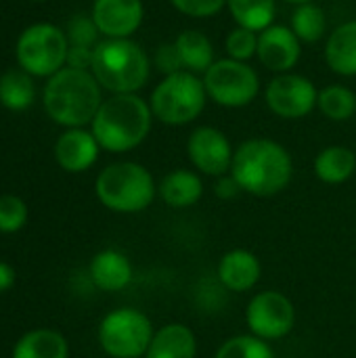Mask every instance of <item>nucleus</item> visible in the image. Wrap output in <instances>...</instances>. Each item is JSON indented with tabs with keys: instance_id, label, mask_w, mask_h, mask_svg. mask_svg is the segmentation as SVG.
Here are the masks:
<instances>
[{
	"instance_id": "nucleus-1",
	"label": "nucleus",
	"mask_w": 356,
	"mask_h": 358,
	"mask_svg": "<svg viewBox=\"0 0 356 358\" xmlns=\"http://www.w3.org/2000/svg\"><path fill=\"white\" fill-rule=\"evenodd\" d=\"M229 174L243 193L254 197H273L292 182L294 159L277 141L250 138L235 149Z\"/></svg>"
},
{
	"instance_id": "nucleus-2",
	"label": "nucleus",
	"mask_w": 356,
	"mask_h": 358,
	"mask_svg": "<svg viewBox=\"0 0 356 358\" xmlns=\"http://www.w3.org/2000/svg\"><path fill=\"white\" fill-rule=\"evenodd\" d=\"M101 90L90 69L63 67L44 86V111L63 128H84L105 101Z\"/></svg>"
},
{
	"instance_id": "nucleus-3",
	"label": "nucleus",
	"mask_w": 356,
	"mask_h": 358,
	"mask_svg": "<svg viewBox=\"0 0 356 358\" xmlns=\"http://www.w3.org/2000/svg\"><path fill=\"white\" fill-rule=\"evenodd\" d=\"M151 105L138 94H111L99 107L90 130L101 149L126 153L136 149L151 132Z\"/></svg>"
},
{
	"instance_id": "nucleus-4",
	"label": "nucleus",
	"mask_w": 356,
	"mask_h": 358,
	"mask_svg": "<svg viewBox=\"0 0 356 358\" xmlns=\"http://www.w3.org/2000/svg\"><path fill=\"white\" fill-rule=\"evenodd\" d=\"M90 71L111 94H136L149 80L151 61L132 38H105L92 50Z\"/></svg>"
},
{
	"instance_id": "nucleus-5",
	"label": "nucleus",
	"mask_w": 356,
	"mask_h": 358,
	"mask_svg": "<svg viewBox=\"0 0 356 358\" xmlns=\"http://www.w3.org/2000/svg\"><path fill=\"white\" fill-rule=\"evenodd\" d=\"M94 193L97 199L115 214H138L153 203L157 187L145 166L136 162H115L99 172Z\"/></svg>"
},
{
	"instance_id": "nucleus-6",
	"label": "nucleus",
	"mask_w": 356,
	"mask_h": 358,
	"mask_svg": "<svg viewBox=\"0 0 356 358\" xmlns=\"http://www.w3.org/2000/svg\"><path fill=\"white\" fill-rule=\"evenodd\" d=\"M208 101L204 80L187 69L164 76V80L153 88L149 105L153 117L168 126H185L195 122Z\"/></svg>"
},
{
	"instance_id": "nucleus-7",
	"label": "nucleus",
	"mask_w": 356,
	"mask_h": 358,
	"mask_svg": "<svg viewBox=\"0 0 356 358\" xmlns=\"http://www.w3.org/2000/svg\"><path fill=\"white\" fill-rule=\"evenodd\" d=\"M67 34L55 23H34L25 27L15 44L19 67L34 78H50L67 67Z\"/></svg>"
},
{
	"instance_id": "nucleus-8",
	"label": "nucleus",
	"mask_w": 356,
	"mask_h": 358,
	"mask_svg": "<svg viewBox=\"0 0 356 358\" xmlns=\"http://www.w3.org/2000/svg\"><path fill=\"white\" fill-rule=\"evenodd\" d=\"M99 344L111 358H141L155 336L151 319L136 308H118L99 323Z\"/></svg>"
},
{
	"instance_id": "nucleus-9",
	"label": "nucleus",
	"mask_w": 356,
	"mask_h": 358,
	"mask_svg": "<svg viewBox=\"0 0 356 358\" xmlns=\"http://www.w3.org/2000/svg\"><path fill=\"white\" fill-rule=\"evenodd\" d=\"M204 86L208 99L220 107L239 109L250 105L260 92V78L256 69L245 61L218 59L204 73Z\"/></svg>"
},
{
	"instance_id": "nucleus-10",
	"label": "nucleus",
	"mask_w": 356,
	"mask_h": 358,
	"mask_svg": "<svg viewBox=\"0 0 356 358\" xmlns=\"http://www.w3.org/2000/svg\"><path fill=\"white\" fill-rule=\"evenodd\" d=\"M245 323L250 334L264 342L281 340L296 325V308L281 292H260L248 304Z\"/></svg>"
},
{
	"instance_id": "nucleus-11",
	"label": "nucleus",
	"mask_w": 356,
	"mask_h": 358,
	"mask_svg": "<svg viewBox=\"0 0 356 358\" xmlns=\"http://www.w3.org/2000/svg\"><path fill=\"white\" fill-rule=\"evenodd\" d=\"M269 109L283 120L306 117L319 101V90L306 76L277 73L264 90Z\"/></svg>"
},
{
	"instance_id": "nucleus-12",
	"label": "nucleus",
	"mask_w": 356,
	"mask_h": 358,
	"mask_svg": "<svg viewBox=\"0 0 356 358\" xmlns=\"http://www.w3.org/2000/svg\"><path fill=\"white\" fill-rule=\"evenodd\" d=\"M187 155L197 172L220 178L231 172L235 151L222 130L214 126H199L187 138Z\"/></svg>"
},
{
	"instance_id": "nucleus-13",
	"label": "nucleus",
	"mask_w": 356,
	"mask_h": 358,
	"mask_svg": "<svg viewBox=\"0 0 356 358\" xmlns=\"http://www.w3.org/2000/svg\"><path fill=\"white\" fill-rule=\"evenodd\" d=\"M256 57L266 69L275 73H290L302 57V42L292 27L273 23L258 34Z\"/></svg>"
},
{
	"instance_id": "nucleus-14",
	"label": "nucleus",
	"mask_w": 356,
	"mask_h": 358,
	"mask_svg": "<svg viewBox=\"0 0 356 358\" xmlns=\"http://www.w3.org/2000/svg\"><path fill=\"white\" fill-rule=\"evenodd\" d=\"M105 38H130L145 19L143 0H94L90 13Z\"/></svg>"
},
{
	"instance_id": "nucleus-15",
	"label": "nucleus",
	"mask_w": 356,
	"mask_h": 358,
	"mask_svg": "<svg viewBox=\"0 0 356 358\" xmlns=\"http://www.w3.org/2000/svg\"><path fill=\"white\" fill-rule=\"evenodd\" d=\"M52 153L61 170L69 174H80L94 166L101 153V145L94 138L92 130L65 128V132L59 134Z\"/></svg>"
},
{
	"instance_id": "nucleus-16",
	"label": "nucleus",
	"mask_w": 356,
	"mask_h": 358,
	"mask_svg": "<svg viewBox=\"0 0 356 358\" xmlns=\"http://www.w3.org/2000/svg\"><path fill=\"white\" fill-rule=\"evenodd\" d=\"M262 266L250 250H231L218 262V279L229 292H250L260 281Z\"/></svg>"
},
{
	"instance_id": "nucleus-17",
	"label": "nucleus",
	"mask_w": 356,
	"mask_h": 358,
	"mask_svg": "<svg viewBox=\"0 0 356 358\" xmlns=\"http://www.w3.org/2000/svg\"><path fill=\"white\" fill-rule=\"evenodd\" d=\"M88 275L101 292H122L132 281V262L118 250H103L92 256Z\"/></svg>"
},
{
	"instance_id": "nucleus-18",
	"label": "nucleus",
	"mask_w": 356,
	"mask_h": 358,
	"mask_svg": "<svg viewBox=\"0 0 356 358\" xmlns=\"http://www.w3.org/2000/svg\"><path fill=\"white\" fill-rule=\"evenodd\" d=\"M157 193L164 199V203L170 208H176V210L191 208L204 195V180L197 172L178 168V170L168 172L162 178Z\"/></svg>"
},
{
	"instance_id": "nucleus-19",
	"label": "nucleus",
	"mask_w": 356,
	"mask_h": 358,
	"mask_svg": "<svg viewBox=\"0 0 356 358\" xmlns=\"http://www.w3.org/2000/svg\"><path fill=\"white\" fill-rule=\"evenodd\" d=\"M325 61L329 69L344 78L356 76V19L338 25L325 42Z\"/></svg>"
},
{
	"instance_id": "nucleus-20",
	"label": "nucleus",
	"mask_w": 356,
	"mask_h": 358,
	"mask_svg": "<svg viewBox=\"0 0 356 358\" xmlns=\"http://www.w3.org/2000/svg\"><path fill=\"white\" fill-rule=\"evenodd\" d=\"M195 334L183 323H170L155 331L145 358H195Z\"/></svg>"
},
{
	"instance_id": "nucleus-21",
	"label": "nucleus",
	"mask_w": 356,
	"mask_h": 358,
	"mask_svg": "<svg viewBox=\"0 0 356 358\" xmlns=\"http://www.w3.org/2000/svg\"><path fill=\"white\" fill-rule=\"evenodd\" d=\"M10 358H69V344L61 331L40 327L15 342Z\"/></svg>"
},
{
	"instance_id": "nucleus-22",
	"label": "nucleus",
	"mask_w": 356,
	"mask_h": 358,
	"mask_svg": "<svg viewBox=\"0 0 356 358\" xmlns=\"http://www.w3.org/2000/svg\"><path fill=\"white\" fill-rule=\"evenodd\" d=\"M315 176L325 185H342L356 172V153L344 145L325 147L315 157Z\"/></svg>"
},
{
	"instance_id": "nucleus-23",
	"label": "nucleus",
	"mask_w": 356,
	"mask_h": 358,
	"mask_svg": "<svg viewBox=\"0 0 356 358\" xmlns=\"http://www.w3.org/2000/svg\"><path fill=\"white\" fill-rule=\"evenodd\" d=\"M183 67L191 73H206L214 59V46L210 42V38L199 31V29H185L176 36L174 40Z\"/></svg>"
},
{
	"instance_id": "nucleus-24",
	"label": "nucleus",
	"mask_w": 356,
	"mask_h": 358,
	"mask_svg": "<svg viewBox=\"0 0 356 358\" xmlns=\"http://www.w3.org/2000/svg\"><path fill=\"white\" fill-rule=\"evenodd\" d=\"M227 8L239 27L260 34L275 21V0H227Z\"/></svg>"
},
{
	"instance_id": "nucleus-25",
	"label": "nucleus",
	"mask_w": 356,
	"mask_h": 358,
	"mask_svg": "<svg viewBox=\"0 0 356 358\" xmlns=\"http://www.w3.org/2000/svg\"><path fill=\"white\" fill-rule=\"evenodd\" d=\"M34 76L23 69H10L0 76V103L8 111H23L36 99Z\"/></svg>"
},
{
	"instance_id": "nucleus-26",
	"label": "nucleus",
	"mask_w": 356,
	"mask_h": 358,
	"mask_svg": "<svg viewBox=\"0 0 356 358\" xmlns=\"http://www.w3.org/2000/svg\"><path fill=\"white\" fill-rule=\"evenodd\" d=\"M290 27L300 38V42L315 44L325 36L327 19H325V13L321 6H317L315 2H306V4H298L294 8Z\"/></svg>"
},
{
	"instance_id": "nucleus-27",
	"label": "nucleus",
	"mask_w": 356,
	"mask_h": 358,
	"mask_svg": "<svg viewBox=\"0 0 356 358\" xmlns=\"http://www.w3.org/2000/svg\"><path fill=\"white\" fill-rule=\"evenodd\" d=\"M317 107L332 122H346L356 113V92L348 86L332 84L319 92Z\"/></svg>"
},
{
	"instance_id": "nucleus-28",
	"label": "nucleus",
	"mask_w": 356,
	"mask_h": 358,
	"mask_svg": "<svg viewBox=\"0 0 356 358\" xmlns=\"http://www.w3.org/2000/svg\"><path fill=\"white\" fill-rule=\"evenodd\" d=\"M214 358H275L273 348L269 342L245 334V336H235L229 338L218 350Z\"/></svg>"
},
{
	"instance_id": "nucleus-29",
	"label": "nucleus",
	"mask_w": 356,
	"mask_h": 358,
	"mask_svg": "<svg viewBox=\"0 0 356 358\" xmlns=\"http://www.w3.org/2000/svg\"><path fill=\"white\" fill-rule=\"evenodd\" d=\"M29 218V210L27 203L13 193H4L0 195V233L4 235H13L19 233Z\"/></svg>"
},
{
	"instance_id": "nucleus-30",
	"label": "nucleus",
	"mask_w": 356,
	"mask_h": 358,
	"mask_svg": "<svg viewBox=\"0 0 356 358\" xmlns=\"http://www.w3.org/2000/svg\"><path fill=\"white\" fill-rule=\"evenodd\" d=\"M225 50H227L229 59L248 63L258 52V34L237 25L235 29L229 31V36L225 40Z\"/></svg>"
},
{
	"instance_id": "nucleus-31",
	"label": "nucleus",
	"mask_w": 356,
	"mask_h": 358,
	"mask_svg": "<svg viewBox=\"0 0 356 358\" xmlns=\"http://www.w3.org/2000/svg\"><path fill=\"white\" fill-rule=\"evenodd\" d=\"M67 40H69V46H84V48H94L101 40H99V29L92 21V17H76L69 21L67 25Z\"/></svg>"
},
{
	"instance_id": "nucleus-32",
	"label": "nucleus",
	"mask_w": 356,
	"mask_h": 358,
	"mask_svg": "<svg viewBox=\"0 0 356 358\" xmlns=\"http://www.w3.org/2000/svg\"><path fill=\"white\" fill-rule=\"evenodd\" d=\"M170 4L187 17L210 19L227 6V0H170Z\"/></svg>"
},
{
	"instance_id": "nucleus-33",
	"label": "nucleus",
	"mask_w": 356,
	"mask_h": 358,
	"mask_svg": "<svg viewBox=\"0 0 356 358\" xmlns=\"http://www.w3.org/2000/svg\"><path fill=\"white\" fill-rule=\"evenodd\" d=\"M155 65L157 69L164 73V76H170V73H176V71H183V61H180V55H178V48L176 44L172 42H166V44H159V48L155 50Z\"/></svg>"
},
{
	"instance_id": "nucleus-34",
	"label": "nucleus",
	"mask_w": 356,
	"mask_h": 358,
	"mask_svg": "<svg viewBox=\"0 0 356 358\" xmlns=\"http://www.w3.org/2000/svg\"><path fill=\"white\" fill-rule=\"evenodd\" d=\"M92 50H94V48L69 46V55H67V67L90 69V63H92Z\"/></svg>"
},
{
	"instance_id": "nucleus-35",
	"label": "nucleus",
	"mask_w": 356,
	"mask_h": 358,
	"mask_svg": "<svg viewBox=\"0 0 356 358\" xmlns=\"http://www.w3.org/2000/svg\"><path fill=\"white\" fill-rule=\"evenodd\" d=\"M241 189H239V185L235 182V178L229 174H225V176H220V180L216 182V195L220 197V199H231V197H235L237 193H239Z\"/></svg>"
},
{
	"instance_id": "nucleus-36",
	"label": "nucleus",
	"mask_w": 356,
	"mask_h": 358,
	"mask_svg": "<svg viewBox=\"0 0 356 358\" xmlns=\"http://www.w3.org/2000/svg\"><path fill=\"white\" fill-rule=\"evenodd\" d=\"M15 285V268L8 262L0 260V294L8 292Z\"/></svg>"
},
{
	"instance_id": "nucleus-37",
	"label": "nucleus",
	"mask_w": 356,
	"mask_h": 358,
	"mask_svg": "<svg viewBox=\"0 0 356 358\" xmlns=\"http://www.w3.org/2000/svg\"><path fill=\"white\" fill-rule=\"evenodd\" d=\"M285 2H292V4H306V2H313V0H285Z\"/></svg>"
},
{
	"instance_id": "nucleus-38",
	"label": "nucleus",
	"mask_w": 356,
	"mask_h": 358,
	"mask_svg": "<svg viewBox=\"0 0 356 358\" xmlns=\"http://www.w3.org/2000/svg\"><path fill=\"white\" fill-rule=\"evenodd\" d=\"M31 2H44V0H31Z\"/></svg>"
}]
</instances>
